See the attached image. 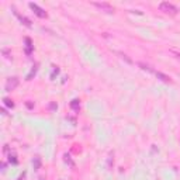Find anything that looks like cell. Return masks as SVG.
Here are the masks:
<instances>
[{"instance_id": "6da1fadb", "label": "cell", "mask_w": 180, "mask_h": 180, "mask_svg": "<svg viewBox=\"0 0 180 180\" xmlns=\"http://www.w3.org/2000/svg\"><path fill=\"white\" fill-rule=\"evenodd\" d=\"M159 9H160V11H163V13H166V14H170V16H176V14H177V7L173 6L169 1H162V3L159 4Z\"/></svg>"}, {"instance_id": "7a4b0ae2", "label": "cell", "mask_w": 180, "mask_h": 180, "mask_svg": "<svg viewBox=\"0 0 180 180\" xmlns=\"http://www.w3.org/2000/svg\"><path fill=\"white\" fill-rule=\"evenodd\" d=\"M20 83V80H18V77H16V76H13V77H9L7 79V82H6V86H4V89H6V92H11V90H14L17 86Z\"/></svg>"}, {"instance_id": "3957f363", "label": "cell", "mask_w": 180, "mask_h": 180, "mask_svg": "<svg viewBox=\"0 0 180 180\" xmlns=\"http://www.w3.org/2000/svg\"><path fill=\"white\" fill-rule=\"evenodd\" d=\"M30 9H31V10L34 11V14H35V16H38L40 18H45V17L48 16V14H47V13H45V11H44L42 9L38 6V4H35V3H30Z\"/></svg>"}, {"instance_id": "277c9868", "label": "cell", "mask_w": 180, "mask_h": 180, "mask_svg": "<svg viewBox=\"0 0 180 180\" xmlns=\"http://www.w3.org/2000/svg\"><path fill=\"white\" fill-rule=\"evenodd\" d=\"M93 6H96L97 9H100L101 11H106V13H113L114 11V7L111 4H108V3H104V1H101V3H93Z\"/></svg>"}, {"instance_id": "5b68a950", "label": "cell", "mask_w": 180, "mask_h": 180, "mask_svg": "<svg viewBox=\"0 0 180 180\" xmlns=\"http://www.w3.org/2000/svg\"><path fill=\"white\" fill-rule=\"evenodd\" d=\"M14 14H16V17H17V18H18L20 21H21V24H24L25 27H31V21H30V20L27 18V17L21 16V14H20L18 11H14Z\"/></svg>"}, {"instance_id": "8992f818", "label": "cell", "mask_w": 180, "mask_h": 180, "mask_svg": "<svg viewBox=\"0 0 180 180\" xmlns=\"http://www.w3.org/2000/svg\"><path fill=\"white\" fill-rule=\"evenodd\" d=\"M32 48H34V45H32L31 38L27 37V38H25V53H27V55H31Z\"/></svg>"}, {"instance_id": "52a82bcc", "label": "cell", "mask_w": 180, "mask_h": 180, "mask_svg": "<svg viewBox=\"0 0 180 180\" xmlns=\"http://www.w3.org/2000/svg\"><path fill=\"white\" fill-rule=\"evenodd\" d=\"M155 75H156V77L160 79L162 82H165V83H172V79H170L169 76H166L165 73H162V72H155Z\"/></svg>"}, {"instance_id": "ba28073f", "label": "cell", "mask_w": 180, "mask_h": 180, "mask_svg": "<svg viewBox=\"0 0 180 180\" xmlns=\"http://www.w3.org/2000/svg\"><path fill=\"white\" fill-rule=\"evenodd\" d=\"M70 108H72L73 111H79V108H80V103H79L77 99H75V100L70 101Z\"/></svg>"}, {"instance_id": "9c48e42d", "label": "cell", "mask_w": 180, "mask_h": 180, "mask_svg": "<svg viewBox=\"0 0 180 180\" xmlns=\"http://www.w3.org/2000/svg\"><path fill=\"white\" fill-rule=\"evenodd\" d=\"M37 69H38V65H34V66H32V69H31V72L27 75V77H25V79H27V80H31L32 76H35V73H37Z\"/></svg>"}, {"instance_id": "30bf717a", "label": "cell", "mask_w": 180, "mask_h": 180, "mask_svg": "<svg viewBox=\"0 0 180 180\" xmlns=\"http://www.w3.org/2000/svg\"><path fill=\"white\" fill-rule=\"evenodd\" d=\"M32 165H34V169L38 170V169H40V166H41V159L38 158V156H37V158H34V160H32Z\"/></svg>"}, {"instance_id": "8fae6325", "label": "cell", "mask_w": 180, "mask_h": 180, "mask_svg": "<svg viewBox=\"0 0 180 180\" xmlns=\"http://www.w3.org/2000/svg\"><path fill=\"white\" fill-rule=\"evenodd\" d=\"M3 103H4V104H6L7 107H10V108H13V107H14V103L11 101L10 99H3Z\"/></svg>"}, {"instance_id": "7c38bea8", "label": "cell", "mask_w": 180, "mask_h": 180, "mask_svg": "<svg viewBox=\"0 0 180 180\" xmlns=\"http://www.w3.org/2000/svg\"><path fill=\"white\" fill-rule=\"evenodd\" d=\"M64 158H65V162H66V163H69V165H70V166L73 168V166H75V163H73V160L70 159V156H69V155H65Z\"/></svg>"}, {"instance_id": "4fadbf2b", "label": "cell", "mask_w": 180, "mask_h": 180, "mask_svg": "<svg viewBox=\"0 0 180 180\" xmlns=\"http://www.w3.org/2000/svg\"><path fill=\"white\" fill-rule=\"evenodd\" d=\"M9 160H10V163H13V165H17V159H16V156H11L10 155V159H9Z\"/></svg>"}, {"instance_id": "5bb4252c", "label": "cell", "mask_w": 180, "mask_h": 180, "mask_svg": "<svg viewBox=\"0 0 180 180\" xmlns=\"http://www.w3.org/2000/svg\"><path fill=\"white\" fill-rule=\"evenodd\" d=\"M121 58H123V59H125L128 64H132V62H131V59H128V58H127V55H123V53H121Z\"/></svg>"}, {"instance_id": "9a60e30c", "label": "cell", "mask_w": 180, "mask_h": 180, "mask_svg": "<svg viewBox=\"0 0 180 180\" xmlns=\"http://www.w3.org/2000/svg\"><path fill=\"white\" fill-rule=\"evenodd\" d=\"M1 170H3V172L6 170V163H4V162H1Z\"/></svg>"}, {"instance_id": "2e32d148", "label": "cell", "mask_w": 180, "mask_h": 180, "mask_svg": "<svg viewBox=\"0 0 180 180\" xmlns=\"http://www.w3.org/2000/svg\"><path fill=\"white\" fill-rule=\"evenodd\" d=\"M24 177H25V173H23L21 176H20V177H18V180H24Z\"/></svg>"}, {"instance_id": "e0dca14e", "label": "cell", "mask_w": 180, "mask_h": 180, "mask_svg": "<svg viewBox=\"0 0 180 180\" xmlns=\"http://www.w3.org/2000/svg\"><path fill=\"white\" fill-rule=\"evenodd\" d=\"M179 56H180V55H179Z\"/></svg>"}]
</instances>
